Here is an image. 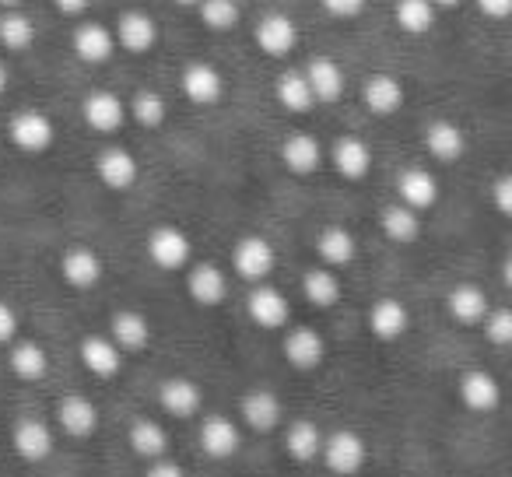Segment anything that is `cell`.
<instances>
[{
  "instance_id": "cell-1",
  "label": "cell",
  "mask_w": 512,
  "mask_h": 477,
  "mask_svg": "<svg viewBox=\"0 0 512 477\" xmlns=\"http://www.w3.org/2000/svg\"><path fill=\"white\" fill-rule=\"evenodd\" d=\"M53 137H57L53 120L46 113H39V109H22V113L11 116V141H15V148L39 155V151L50 148Z\"/></svg>"
},
{
  "instance_id": "cell-2",
  "label": "cell",
  "mask_w": 512,
  "mask_h": 477,
  "mask_svg": "<svg viewBox=\"0 0 512 477\" xmlns=\"http://www.w3.org/2000/svg\"><path fill=\"white\" fill-rule=\"evenodd\" d=\"M323 460H327V467L334 470V474H341V477H351V474H358V470L365 467V442H362V435H355V432H334L327 442H323Z\"/></svg>"
},
{
  "instance_id": "cell-3",
  "label": "cell",
  "mask_w": 512,
  "mask_h": 477,
  "mask_svg": "<svg viewBox=\"0 0 512 477\" xmlns=\"http://www.w3.org/2000/svg\"><path fill=\"white\" fill-rule=\"evenodd\" d=\"M179 85H183V95L193 106H214V102L225 95V78H221V71L214 64H204V60L186 67Z\"/></svg>"
},
{
  "instance_id": "cell-4",
  "label": "cell",
  "mask_w": 512,
  "mask_h": 477,
  "mask_svg": "<svg viewBox=\"0 0 512 477\" xmlns=\"http://www.w3.org/2000/svg\"><path fill=\"white\" fill-rule=\"evenodd\" d=\"M81 116L92 130L99 134H113V130L123 127L127 120V106L120 102V95L113 92H88L85 102H81Z\"/></svg>"
},
{
  "instance_id": "cell-5",
  "label": "cell",
  "mask_w": 512,
  "mask_h": 477,
  "mask_svg": "<svg viewBox=\"0 0 512 477\" xmlns=\"http://www.w3.org/2000/svg\"><path fill=\"white\" fill-rule=\"evenodd\" d=\"M113 39H116V46H123V50L144 53L158 43V25H155V18L144 15V11H123V15L116 18Z\"/></svg>"
},
{
  "instance_id": "cell-6",
  "label": "cell",
  "mask_w": 512,
  "mask_h": 477,
  "mask_svg": "<svg viewBox=\"0 0 512 477\" xmlns=\"http://www.w3.org/2000/svg\"><path fill=\"white\" fill-rule=\"evenodd\" d=\"M299 43V29L288 15L274 11V15H264L260 25H256V46L267 53V57H285V53L295 50Z\"/></svg>"
},
{
  "instance_id": "cell-7",
  "label": "cell",
  "mask_w": 512,
  "mask_h": 477,
  "mask_svg": "<svg viewBox=\"0 0 512 477\" xmlns=\"http://www.w3.org/2000/svg\"><path fill=\"white\" fill-rule=\"evenodd\" d=\"M148 257L155 260L158 267H165V271H179V267L190 260V239H186V232H179V228L162 225L151 232Z\"/></svg>"
},
{
  "instance_id": "cell-8",
  "label": "cell",
  "mask_w": 512,
  "mask_h": 477,
  "mask_svg": "<svg viewBox=\"0 0 512 477\" xmlns=\"http://www.w3.org/2000/svg\"><path fill=\"white\" fill-rule=\"evenodd\" d=\"M232 264L246 281H267V274L274 271L271 243H267V239H260V235H249V239H242V243L235 246Z\"/></svg>"
},
{
  "instance_id": "cell-9",
  "label": "cell",
  "mask_w": 512,
  "mask_h": 477,
  "mask_svg": "<svg viewBox=\"0 0 512 477\" xmlns=\"http://www.w3.org/2000/svg\"><path fill=\"white\" fill-rule=\"evenodd\" d=\"M246 309H249V320L264 330H278L288 323V302L278 288H267V285L253 288V292H249Z\"/></svg>"
},
{
  "instance_id": "cell-10",
  "label": "cell",
  "mask_w": 512,
  "mask_h": 477,
  "mask_svg": "<svg viewBox=\"0 0 512 477\" xmlns=\"http://www.w3.org/2000/svg\"><path fill=\"white\" fill-rule=\"evenodd\" d=\"M362 102L369 113L376 116H390L404 106V85H400L393 74H372L362 85Z\"/></svg>"
},
{
  "instance_id": "cell-11",
  "label": "cell",
  "mask_w": 512,
  "mask_h": 477,
  "mask_svg": "<svg viewBox=\"0 0 512 477\" xmlns=\"http://www.w3.org/2000/svg\"><path fill=\"white\" fill-rule=\"evenodd\" d=\"M397 193H400V204L414 207V211H425V207H432L439 200V183H435V176L428 169L411 165V169H404L397 176Z\"/></svg>"
},
{
  "instance_id": "cell-12",
  "label": "cell",
  "mask_w": 512,
  "mask_h": 477,
  "mask_svg": "<svg viewBox=\"0 0 512 477\" xmlns=\"http://www.w3.org/2000/svg\"><path fill=\"white\" fill-rule=\"evenodd\" d=\"M113 50H116V39H113V29H106V25L85 22L74 29V53H78V60H85V64H106V60L113 57Z\"/></svg>"
},
{
  "instance_id": "cell-13",
  "label": "cell",
  "mask_w": 512,
  "mask_h": 477,
  "mask_svg": "<svg viewBox=\"0 0 512 477\" xmlns=\"http://www.w3.org/2000/svg\"><path fill=\"white\" fill-rule=\"evenodd\" d=\"M95 172H99V179L109 190H130L141 169H137V158L127 148H106L99 155V162H95Z\"/></svg>"
},
{
  "instance_id": "cell-14",
  "label": "cell",
  "mask_w": 512,
  "mask_h": 477,
  "mask_svg": "<svg viewBox=\"0 0 512 477\" xmlns=\"http://www.w3.org/2000/svg\"><path fill=\"white\" fill-rule=\"evenodd\" d=\"M15 449L22 460L29 463H43L53 453V432L46 421L39 418H22L15 425Z\"/></svg>"
},
{
  "instance_id": "cell-15",
  "label": "cell",
  "mask_w": 512,
  "mask_h": 477,
  "mask_svg": "<svg viewBox=\"0 0 512 477\" xmlns=\"http://www.w3.org/2000/svg\"><path fill=\"white\" fill-rule=\"evenodd\" d=\"M60 274H64V281L74 288H95L102 281L99 253L85 250V246H74V250H67L64 260H60Z\"/></svg>"
},
{
  "instance_id": "cell-16",
  "label": "cell",
  "mask_w": 512,
  "mask_h": 477,
  "mask_svg": "<svg viewBox=\"0 0 512 477\" xmlns=\"http://www.w3.org/2000/svg\"><path fill=\"white\" fill-rule=\"evenodd\" d=\"M281 162L295 172V176H309V172L320 169L323 162V151H320V141L313 134H288L285 144H281Z\"/></svg>"
},
{
  "instance_id": "cell-17",
  "label": "cell",
  "mask_w": 512,
  "mask_h": 477,
  "mask_svg": "<svg viewBox=\"0 0 512 477\" xmlns=\"http://www.w3.org/2000/svg\"><path fill=\"white\" fill-rule=\"evenodd\" d=\"M57 421L67 435L85 439V435H92L99 428V407L85 397H64L57 404Z\"/></svg>"
},
{
  "instance_id": "cell-18",
  "label": "cell",
  "mask_w": 512,
  "mask_h": 477,
  "mask_svg": "<svg viewBox=\"0 0 512 477\" xmlns=\"http://www.w3.org/2000/svg\"><path fill=\"white\" fill-rule=\"evenodd\" d=\"M302 74H306V81H309L313 102H337V99H341V92H344V74H341V67H337L330 57L309 60V67Z\"/></svg>"
},
{
  "instance_id": "cell-19",
  "label": "cell",
  "mask_w": 512,
  "mask_h": 477,
  "mask_svg": "<svg viewBox=\"0 0 512 477\" xmlns=\"http://www.w3.org/2000/svg\"><path fill=\"white\" fill-rule=\"evenodd\" d=\"M330 155H334V169L341 172L344 179H365V172H369V165H372L369 144H365L362 137H355V134L337 137Z\"/></svg>"
},
{
  "instance_id": "cell-20",
  "label": "cell",
  "mask_w": 512,
  "mask_h": 477,
  "mask_svg": "<svg viewBox=\"0 0 512 477\" xmlns=\"http://www.w3.org/2000/svg\"><path fill=\"white\" fill-rule=\"evenodd\" d=\"M200 449L214 460H228V456L239 449V428L232 425L228 418H204L200 425Z\"/></svg>"
},
{
  "instance_id": "cell-21",
  "label": "cell",
  "mask_w": 512,
  "mask_h": 477,
  "mask_svg": "<svg viewBox=\"0 0 512 477\" xmlns=\"http://www.w3.org/2000/svg\"><path fill=\"white\" fill-rule=\"evenodd\" d=\"M281 348H285V358L295 365V369H316V365L323 362V355H327V348H323V337L316 334V330H309V327L292 330Z\"/></svg>"
},
{
  "instance_id": "cell-22",
  "label": "cell",
  "mask_w": 512,
  "mask_h": 477,
  "mask_svg": "<svg viewBox=\"0 0 512 477\" xmlns=\"http://www.w3.org/2000/svg\"><path fill=\"white\" fill-rule=\"evenodd\" d=\"M242 418L256 432H274L281 421V400L271 390H253L242 400Z\"/></svg>"
},
{
  "instance_id": "cell-23",
  "label": "cell",
  "mask_w": 512,
  "mask_h": 477,
  "mask_svg": "<svg viewBox=\"0 0 512 477\" xmlns=\"http://www.w3.org/2000/svg\"><path fill=\"white\" fill-rule=\"evenodd\" d=\"M81 362L92 376L99 379H113L120 372V348L106 337H85L81 341Z\"/></svg>"
},
{
  "instance_id": "cell-24",
  "label": "cell",
  "mask_w": 512,
  "mask_h": 477,
  "mask_svg": "<svg viewBox=\"0 0 512 477\" xmlns=\"http://www.w3.org/2000/svg\"><path fill=\"white\" fill-rule=\"evenodd\" d=\"M425 148L432 151L439 162H453V158H460L463 148H467V137H463V130L456 127V123L435 120V123H428V130H425Z\"/></svg>"
},
{
  "instance_id": "cell-25",
  "label": "cell",
  "mask_w": 512,
  "mask_h": 477,
  "mask_svg": "<svg viewBox=\"0 0 512 477\" xmlns=\"http://www.w3.org/2000/svg\"><path fill=\"white\" fill-rule=\"evenodd\" d=\"M190 299L197 302V306H218L221 299H225V292H228V281H225V274L218 271L214 264H200V267H193V274H190Z\"/></svg>"
},
{
  "instance_id": "cell-26",
  "label": "cell",
  "mask_w": 512,
  "mask_h": 477,
  "mask_svg": "<svg viewBox=\"0 0 512 477\" xmlns=\"http://www.w3.org/2000/svg\"><path fill=\"white\" fill-rule=\"evenodd\" d=\"M109 330H113V344H120L123 351H141V348H148V341H151L148 320H144L141 313H134V309L116 313Z\"/></svg>"
},
{
  "instance_id": "cell-27",
  "label": "cell",
  "mask_w": 512,
  "mask_h": 477,
  "mask_svg": "<svg viewBox=\"0 0 512 477\" xmlns=\"http://www.w3.org/2000/svg\"><path fill=\"white\" fill-rule=\"evenodd\" d=\"M158 397H162V407L172 418H193L200 407V390L190 379H165Z\"/></svg>"
},
{
  "instance_id": "cell-28",
  "label": "cell",
  "mask_w": 512,
  "mask_h": 477,
  "mask_svg": "<svg viewBox=\"0 0 512 477\" xmlns=\"http://www.w3.org/2000/svg\"><path fill=\"white\" fill-rule=\"evenodd\" d=\"M369 327H372V334L383 337V341H397L407 330V306L397 299H379L369 313Z\"/></svg>"
},
{
  "instance_id": "cell-29",
  "label": "cell",
  "mask_w": 512,
  "mask_h": 477,
  "mask_svg": "<svg viewBox=\"0 0 512 477\" xmlns=\"http://www.w3.org/2000/svg\"><path fill=\"white\" fill-rule=\"evenodd\" d=\"M460 397L470 411H495L502 393H498V383L488 372H467L460 383Z\"/></svg>"
},
{
  "instance_id": "cell-30",
  "label": "cell",
  "mask_w": 512,
  "mask_h": 477,
  "mask_svg": "<svg viewBox=\"0 0 512 477\" xmlns=\"http://www.w3.org/2000/svg\"><path fill=\"white\" fill-rule=\"evenodd\" d=\"M435 15H439V11H435L432 0H397V4H393V18H397V25L407 36H425V32H432Z\"/></svg>"
},
{
  "instance_id": "cell-31",
  "label": "cell",
  "mask_w": 512,
  "mask_h": 477,
  "mask_svg": "<svg viewBox=\"0 0 512 477\" xmlns=\"http://www.w3.org/2000/svg\"><path fill=\"white\" fill-rule=\"evenodd\" d=\"M32 39H36V25H32V18L25 15V11L8 8L0 15V46H4V50L22 53L32 46Z\"/></svg>"
},
{
  "instance_id": "cell-32",
  "label": "cell",
  "mask_w": 512,
  "mask_h": 477,
  "mask_svg": "<svg viewBox=\"0 0 512 477\" xmlns=\"http://www.w3.org/2000/svg\"><path fill=\"white\" fill-rule=\"evenodd\" d=\"M274 92H278V102L288 113H306V109H313V92H309V81L302 71H281Z\"/></svg>"
},
{
  "instance_id": "cell-33",
  "label": "cell",
  "mask_w": 512,
  "mask_h": 477,
  "mask_svg": "<svg viewBox=\"0 0 512 477\" xmlns=\"http://www.w3.org/2000/svg\"><path fill=\"white\" fill-rule=\"evenodd\" d=\"M446 306H449V313H453V320H460V323H481L484 316H488V299H484V292L474 285L453 288Z\"/></svg>"
},
{
  "instance_id": "cell-34",
  "label": "cell",
  "mask_w": 512,
  "mask_h": 477,
  "mask_svg": "<svg viewBox=\"0 0 512 477\" xmlns=\"http://www.w3.org/2000/svg\"><path fill=\"white\" fill-rule=\"evenodd\" d=\"M285 449H288V456H292V460H299V463L316 460V456H320V449H323L320 428H316L313 421H295V425L288 428V435H285Z\"/></svg>"
},
{
  "instance_id": "cell-35",
  "label": "cell",
  "mask_w": 512,
  "mask_h": 477,
  "mask_svg": "<svg viewBox=\"0 0 512 477\" xmlns=\"http://www.w3.org/2000/svg\"><path fill=\"white\" fill-rule=\"evenodd\" d=\"M316 253L327 260L330 267H344L355 260V235L348 228H323L320 243H316Z\"/></svg>"
},
{
  "instance_id": "cell-36",
  "label": "cell",
  "mask_w": 512,
  "mask_h": 477,
  "mask_svg": "<svg viewBox=\"0 0 512 477\" xmlns=\"http://www.w3.org/2000/svg\"><path fill=\"white\" fill-rule=\"evenodd\" d=\"M383 232L390 235L393 243H414L421 235V221H418V211L407 204H393L383 211Z\"/></svg>"
},
{
  "instance_id": "cell-37",
  "label": "cell",
  "mask_w": 512,
  "mask_h": 477,
  "mask_svg": "<svg viewBox=\"0 0 512 477\" xmlns=\"http://www.w3.org/2000/svg\"><path fill=\"white\" fill-rule=\"evenodd\" d=\"M130 449H134L137 456H151V460H158V456L169 449V435H165V428L158 425V421H134V428H130Z\"/></svg>"
},
{
  "instance_id": "cell-38",
  "label": "cell",
  "mask_w": 512,
  "mask_h": 477,
  "mask_svg": "<svg viewBox=\"0 0 512 477\" xmlns=\"http://www.w3.org/2000/svg\"><path fill=\"white\" fill-rule=\"evenodd\" d=\"M127 113L134 116L141 127L155 130V127H162L165 116H169V102H165V95L151 92V88H141V92L134 95V102H130Z\"/></svg>"
},
{
  "instance_id": "cell-39",
  "label": "cell",
  "mask_w": 512,
  "mask_h": 477,
  "mask_svg": "<svg viewBox=\"0 0 512 477\" xmlns=\"http://www.w3.org/2000/svg\"><path fill=\"white\" fill-rule=\"evenodd\" d=\"M302 292H306V299L313 302L316 309H330L341 302V281L330 271H309L306 278H302Z\"/></svg>"
},
{
  "instance_id": "cell-40",
  "label": "cell",
  "mask_w": 512,
  "mask_h": 477,
  "mask_svg": "<svg viewBox=\"0 0 512 477\" xmlns=\"http://www.w3.org/2000/svg\"><path fill=\"white\" fill-rule=\"evenodd\" d=\"M197 15H200V22L214 32L235 29V25H239V0H200Z\"/></svg>"
},
{
  "instance_id": "cell-41",
  "label": "cell",
  "mask_w": 512,
  "mask_h": 477,
  "mask_svg": "<svg viewBox=\"0 0 512 477\" xmlns=\"http://www.w3.org/2000/svg\"><path fill=\"white\" fill-rule=\"evenodd\" d=\"M11 369H15V376L22 379H43L46 369H50V362H46V351L39 348V344H18L15 355H11Z\"/></svg>"
},
{
  "instance_id": "cell-42",
  "label": "cell",
  "mask_w": 512,
  "mask_h": 477,
  "mask_svg": "<svg viewBox=\"0 0 512 477\" xmlns=\"http://www.w3.org/2000/svg\"><path fill=\"white\" fill-rule=\"evenodd\" d=\"M484 320H488V337H491V344H498V348L512 344V313H509V309H495V313L484 316Z\"/></svg>"
},
{
  "instance_id": "cell-43",
  "label": "cell",
  "mask_w": 512,
  "mask_h": 477,
  "mask_svg": "<svg viewBox=\"0 0 512 477\" xmlns=\"http://www.w3.org/2000/svg\"><path fill=\"white\" fill-rule=\"evenodd\" d=\"M323 8L334 18H358L365 11V0H323Z\"/></svg>"
},
{
  "instance_id": "cell-44",
  "label": "cell",
  "mask_w": 512,
  "mask_h": 477,
  "mask_svg": "<svg viewBox=\"0 0 512 477\" xmlns=\"http://www.w3.org/2000/svg\"><path fill=\"white\" fill-rule=\"evenodd\" d=\"M477 11H481L484 18L502 22V18L512 15V0H477Z\"/></svg>"
},
{
  "instance_id": "cell-45",
  "label": "cell",
  "mask_w": 512,
  "mask_h": 477,
  "mask_svg": "<svg viewBox=\"0 0 512 477\" xmlns=\"http://www.w3.org/2000/svg\"><path fill=\"white\" fill-rule=\"evenodd\" d=\"M18 334V316L8 302H0V344H8Z\"/></svg>"
},
{
  "instance_id": "cell-46",
  "label": "cell",
  "mask_w": 512,
  "mask_h": 477,
  "mask_svg": "<svg viewBox=\"0 0 512 477\" xmlns=\"http://www.w3.org/2000/svg\"><path fill=\"white\" fill-rule=\"evenodd\" d=\"M495 207L502 214H512V179L509 176H498V183H495Z\"/></svg>"
},
{
  "instance_id": "cell-47",
  "label": "cell",
  "mask_w": 512,
  "mask_h": 477,
  "mask_svg": "<svg viewBox=\"0 0 512 477\" xmlns=\"http://www.w3.org/2000/svg\"><path fill=\"white\" fill-rule=\"evenodd\" d=\"M53 8H57L60 15H67V18H78V15H85V11H88V0H53Z\"/></svg>"
},
{
  "instance_id": "cell-48",
  "label": "cell",
  "mask_w": 512,
  "mask_h": 477,
  "mask_svg": "<svg viewBox=\"0 0 512 477\" xmlns=\"http://www.w3.org/2000/svg\"><path fill=\"white\" fill-rule=\"evenodd\" d=\"M148 477H186L183 467H176V463H155V467L148 470Z\"/></svg>"
},
{
  "instance_id": "cell-49",
  "label": "cell",
  "mask_w": 512,
  "mask_h": 477,
  "mask_svg": "<svg viewBox=\"0 0 512 477\" xmlns=\"http://www.w3.org/2000/svg\"><path fill=\"white\" fill-rule=\"evenodd\" d=\"M432 4H435V11H449V8H456L460 0H432Z\"/></svg>"
},
{
  "instance_id": "cell-50",
  "label": "cell",
  "mask_w": 512,
  "mask_h": 477,
  "mask_svg": "<svg viewBox=\"0 0 512 477\" xmlns=\"http://www.w3.org/2000/svg\"><path fill=\"white\" fill-rule=\"evenodd\" d=\"M4 88H8V67L0 64V92H4Z\"/></svg>"
},
{
  "instance_id": "cell-51",
  "label": "cell",
  "mask_w": 512,
  "mask_h": 477,
  "mask_svg": "<svg viewBox=\"0 0 512 477\" xmlns=\"http://www.w3.org/2000/svg\"><path fill=\"white\" fill-rule=\"evenodd\" d=\"M22 0H0V8H18Z\"/></svg>"
},
{
  "instance_id": "cell-52",
  "label": "cell",
  "mask_w": 512,
  "mask_h": 477,
  "mask_svg": "<svg viewBox=\"0 0 512 477\" xmlns=\"http://www.w3.org/2000/svg\"><path fill=\"white\" fill-rule=\"evenodd\" d=\"M176 4H186V8H197L200 0H176Z\"/></svg>"
},
{
  "instance_id": "cell-53",
  "label": "cell",
  "mask_w": 512,
  "mask_h": 477,
  "mask_svg": "<svg viewBox=\"0 0 512 477\" xmlns=\"http://www.w3.org/2000/svg\"><path fill=\"white\" fill-rule=\"evenodd\" d=\"M239 4H242V0H239Z\"/></svg>"
}]
</instances>
